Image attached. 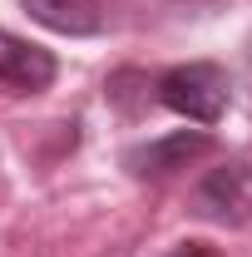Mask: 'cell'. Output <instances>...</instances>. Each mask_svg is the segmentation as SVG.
I'll list each match as a JSON object with an SVG mask.
<instances>
[{"label": "cell", "mask_w": 252, "mask_h": 257, "mask_svg": "<svg viewBox=\"0 0 252 257\" xmlns=\"http://www.w3.org/2000/svg\"><path fill=\"white\" fill-rule=\"evenodd\" d=\"M168 257H222L218 247H208V242H178Z\"/></svg>", "instance_id": "cell-6"}, {"label": "cell", "mask_w": 252, "mask_h": 257, "mask_svg": "<svg viewBox=\"0 0 252 257\" xmlns=\"http://www.w3.org/2000/svg\"><path fill=\"white\" fill-rule=\"evenodd\" d=\"M193 203H198V213L213 218V223H227V227L252 223V163L232 159V163L208 168L203 183L193 188Z\"/></svg>", "instance_id": "cell-2"}, {"label": "cell", "mask_w": 252, "mask_h": 257, "mask_svg": "<svg viewBox=\"0 0 252 257\" xmlns=\"http://www.w3.org/2000/svg\"><path fill=\"white\" fill-rule=\"evenodd\" d=\"M154 89H158V104H163V109L183 114L193 124H218L222 114H227V104H232V79H227V69L213 64V60L173 64V69L158 74Z\"/></svg>", "instance_id": "cell-1"}, {"label": "cell", "mask_w": 252, "mask_h": 257, "mask_svg": "<svg viewBox=\"0 0 252 257\" xmlns=\"http://www.w3.org/2000/svg\"><path fill=\"white\" fill-rule=\"evenodd\" d=\"M25 15L40 20L55 35H94L104 25V5L99 0H20Z\"/></svg>", "instance_id": "cell-5"}, {"label": "cell", "mask_w": 252, "mask_h": 257, "mask_svg": "<svg viewBox=\"0 0 252 257\" xmlns=\"http://www.w3.org/2000/svg\"><path fill=\"white\" fill-rule=\"evenodd\" d=\"M203 154H213V134H203V128H178V134H163V139H149V144L129 149L124 168L134 178H168V173L188 168V163L203 159Z\"/></svg>", "instance_id": "cell-3"}, {"label": "cell", "mask_w": 252, "mask_h": 257, "mask_svg": "<svg viewBox=\"0 0 252 257\" xmlns=\"http://www.w3.org/2000/svg\"><path fill=\"white\" fill-rule=\"evenodd\" d=\"M55 74H60V64H55V55L45 45L0 30V89H10V94H40V89L55 84Z\"/></svg>", "instance_id": "cell-4"}]
</instances>
